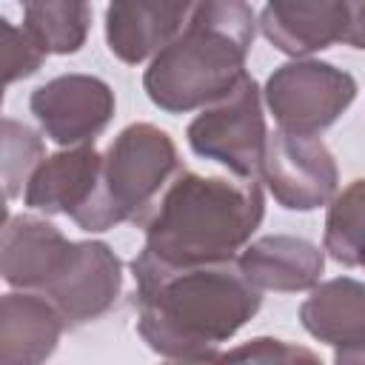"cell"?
<instances>
[{
  "mask_svg": "<svg viewBox=\"0 0 365 365\" xmlns=\"http://www.w3.org/2000/svg\"><path fill=\"white\" fill-rule=\"evenodd\" d=\"M356 80L322 60L297 57L271 71L262 100L277 128L288 134L319 137L356 100Z\"/></svg>",
  "mask_w": 365,
  "mask_h": 365,
  "instance_id": "8992f818",
  "label": "cell"
},
{
  "mask_svg": "<svg viewBox=\"0 0 365 365\" xmlns=\"http://www.w3.org/2000/svg\"><path fill=\"white\" fill-rule=\"evenodd\" d=\"M3 34H6V83L11 86L17 80L37 74V68L48 57V48L26 26H14L9 20H3Z\"/></svg>",
  "mask_w": 365,
  "mask_h": 365,
  "instance_id": "ffe728a7",
  "label": "cell"
},
{
  "mask_svg": "<svg viewBox=\"0 0 365 365\" xmlns=\"http://www.w3.org/2000/svg\"><path fill=\"white\" fill-rule=\"evenodd\" d=\"M302 328L334 348V362L365 365V282L334 277L317 282L299 305Z\"/></svg>",
  "mask_w": 365,
  "mask_h": 365,
  "instance_id": "30bf717a",
  "label": "cell"
},
{
  "mask_svg": "<svg viewBox=\"0 0 365 365\" xmlns=\"http://www.w3.org/2000/svg\"><path fill=\"white\" fill-rule=\"evenodd\" d=\"M123 291V259L103 240H83L68 248L54 279L40 291L66 319V328L88 325L106 317Z\"/></svg>",
  "mask_w": 365,
  "mask_h": 365,
  "instance_id": "9c48e42d",
  "label": "cell"
},
{
  "mask_svg": "<svg viewBox=\"0 0 365 365\" xmlns=\"http://www.w3.org/2000/svg\"><path fill=\"white\" fill-rule=\"evenodd\" d=\"M265 217L259 180L202 177L180 168L143 220L140 248L163 265L237 259Z\"/></svg>",
  "mask_w": 365,
  "mask_h": 365,
  "instance_id": "7a4b0ae2",
  "label": "cell"
},
{
  "mask_svg": "<svg viewBox=\"0 0 365 365\" xmlns=\"http://www.w3.org/2000/svg\"><path fill=\"white\" fill-rule=\"evenodd\" d=\"M43 157H46L43 137L34 128H29L26 123L3 117V188H6V200H14L23 194L31 171L43 163Z\"/></svg>",
  "mask_w": 365,
  "mask_h": 365,
  "instance_id": "d6986e66",
  "label": "cell"
},
{
  "mask_svg": "<svg viewBox=\"0 0 365 365\" xmlns=\"http://www.w3.org/2000/svg\"><path fill=\"white\" fill-rule=\"evenodd\" d=\"M259 31L288 57H311L342 43L348 29V0H265Z\"/></svg>",
  "mask_w": 365,
  "mask_h": 365,
  "instance_id": "4fadbf2b",
  "label": "cell"
},
{
  "mask_svg": "<svg viewBox=\"0 0 365 365\" xmlns=\"http://www.w3.org/2000/svg\"><path fill=\"white\" fill-rule=\"evenodd\" d=\"M23 26L48 54H74L91 29V0H20Z\"/></svg>",
  "mask_w": 365,
  "mask_h": 365,
  "instance_id": "e0dca14e",
  "label": "cell"
},
{
  "mask_svg": "<svg viewBox=\"0 0 365 365\" xmlns=\"http://www.w3.org/2000/svg\"><path fill=\"white\" fill-rule=\"evenodd\" d=\"M240 271L259 291H311L325 271V248L291 234H268L237 254Z\"/></svg>",
  "mask_w": 365,
  "mask_h": 365,
  "instance_id": "9a60e30c",
  "label": "cell"
},
{
  "mask_svg": "<svg viewBox=\"0 0 365 365\" xmlns=\"http://www.w3.org/2000/svg\"><path fill=\"white\" fill-rule=\"evenodd\" d=\"M103 171V154L94 145H71L43 157L31 171L23 202L43 214H63L74 222L91 208Z\"/></svg>",
  "mask_w": 365,
  "mask_h": 365,
  "instance_id": "7c38bea8",
  "label": "cell"
},
{
  "mask_svg": "<svg viewBox=\"0 0 365 365\" xmlns=\"http://www.w3.org/2000/svg\"><path fill=\"white\" fill-rule=\"evenodd\" d=\"M29 108L43 134L63 145H94L114 117L117 100L106 80L94 74H60L37 86Z\"/></svg>",
  "mask_w": 365,
  "mask_h": 365,
  "instance_id": "ba28073f",
  "label": "cell"
},
{
  "mask_svg": "<svg viewBox=\"0 0 365 365\" xmlns=\"http://www.w3.org/2000/svg\"><path fill=\"white\" fill-rule=\"evenodd\" d=\"M177 171L180 157L168 131L154 123L125 125L103 154L94 202L77 228L100 234L120 222H143Z\"/></svg>",
  "mask_w": 365,
  "mask_h": 365,
  "instance_id": "277c9868",
  "label": "cell"
},
{
  "mask_svg": "<svg viewBox=\"0 0 365 365\" xmlns=\"http://www.w3.org/2000/svg\"><path fill=\"white\" fill-rule=\"evenodd\" d=\"M66 331L57 305L40 291H9L0 299V362L40 365L54 351Z\"/></svg>",
  "mask_w": 365,
  "mask_h": 365,
  "instance_id": "2e32d148",
  "label": "cell"
},
{
  "mask_svg": "<svg viewBox=\"0 0 365 365\" xmlns=\"http://www.w3.org/2000/svg\"><path fill=\"white\" fill-rule=\"evenodd\" d=\"M220 359H251V362H288V359H308L314 362L317 354L308 351V348H297L291 342H282V339H271V336H257V339H248L231 351H222Z\"/></svg>",
  "mask_w": 365,
  "mask_h": 365,
  "instance_id": "44dd1931",
  "label": "cell"
},
{
  "mask_svg": "<svg viewBox=\"0 0 365 365\" xmlns=\"http://www.w3.org/2000/svg\"><path fill=\"white\" fill-rule=\"evenodd\" d=\"M322 248L339 265L365 271V180H354L331 197Z\"/></svg>",
  "mask_w": 365,
  "mask_h": 365,
  "instance_id": "ac0fdd59",
  "label": "cell"
},
{
  "mask_svg": "<svg viewBox=\"0 0 365 365\" xmlns=\"http://www.w3.org/2000/svg\"><path fill=\"white\" fill-rule=\"evenodd\" d=\"M342 43L365 51V0H348V29Z\"/></svg>",
  "mask_w": 365,
  "mask_h": 365,
  "instance_id": "7402d4cb",
  "label": "cell"
},
{
  "mask_svg": "<svg viewBox=\"0 0 365 365\" xmlns=\"http://www.w3.org/2000/svg\"><path fill=\"white\" fill-rule=\"evenodd\" d=\"M257 29L248 0H200L185 29L148 60V100L168 114H188L225 97L248 74Z\"/></svg>",
  "mask_w": 365,
  "mask_h": 365,
  "instance_id": "3957f363",
  "label": "cell"
},
{
  "mask_svg": "<svg viewBox=\"0 0 365 365\" xmlns=\"http://www.w3.org/2000/svg\"><path fill=\"white\" fill-rule=\"evenodd\" d=\"M197 3L200 0H108V51L125 66H140L151 60L185 29Z\"/></svg>",
  "mask_w": 365,
  "mask_h": 365,
  "instance_id": "8fae6325",
  "label": "cell"
},
{
  "mask_svg": "<svg viewBox=\"0 0 365 365\" xmlns=\"http://www.w3.org/2000/svg\"><path fill=\"white\" fill-rule=\"evenodd\" d=\"M137 334L163 359L208 362L259 311L262 291L237 259L163 265L148 254L131 259Z\"/></svg>",
  "mask_w": 365,
  "mask_h": 365,
  "instance_id": "6da1fadb",
  "label": "cell"
},
{
  "mask_svg": "<svg viewBox=\"0 0 365 365\" xmlns=\"http://www.w3.org/2000/svg\"><path fill=\"white\" fill-rule=\"evenodd\" d=\"M71 240L48 220L6 214L0 240V274L9 288L43 291L66 262Z\"/></svg>",
  "mask_w": 365,
  "mask_h": 365,
  "instance_id": "5bb4252c",
  "label": "cell"
},
{
  "mask_svg": "<svg viewBox=\"0 0 365 365\" xmlns=\"http://www.w3.org/2000/svg\"><path fill=\"white\" fill-rule=\"evenodd\" d=\"M262 88L251 74L220 100L208 103L185 128L197 157L214 160L240 180H259V165L268 143Z\"/></svg>",
  "mask_w": 365,
  "mask_h": 365,
  "instance_id": "5b68a950",
  "label": "cell"
},
{
  "mask_svg": "<svg viewBox=\"0 0 365 365\" xmlns=\"http://www.w3.org/2000/svg\"><path fill=\"white\" fill-rule=\"evenodd\" d=\"M259 180L285 211H314L336 194L339 171L319 137L277 128L268 134Z\"/></svg>",
  "mask_w": 365,
  "mask_h": 365,
  "instance_id": "52a82bcc",
  "label": "cell"
}]
</instances>
